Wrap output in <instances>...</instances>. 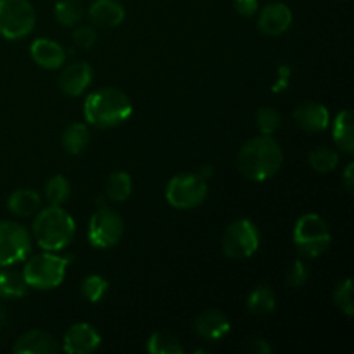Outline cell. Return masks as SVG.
<instances>
[{"instance_id":"6da1fadb","label":"cell","mask_w":354,"mask_h":354,"mask_svg":"<svg viewBox=\"0 0 354 354\" xmlns=\"http://www.w3.org/2000/svg\"><path fill=\"white\" fill-rule=\"evenodd\" d=\"M283 162V151L272 135H258L242 145L237 154V168L252 182H265L279 173Z\"/></svg>"},{"instance_id":"7a4b0ae2","label":"cell","mask_w":354,"mask_h":354,"mask_svg":"<svg viewBox=\"0 0 354 354\" xmlns=\"http://www.w3.org/2000/svg\"><path fill=\"white\" fill-rule=\"evenodd\" d=\"M133 113L130 97L120 88H100L90 93L83 104L86 123L95 128H114L124 123Z\"/></svg>"},{"instance_id":"3957f363","label":"cell","mask_w":354,"mask_h":354,"mask_svg":"<svg viewBox=\"0 0 354 354\" xmlns=\"http://www.w3.org/2000/svg\"><path fill=\"white\" fill-rule=\"evenodd\" d=\"M33 237L44 251L55 252L68 248L75 237V220L61 206L38 211L33 221Z\"/></svg>"},{"instance_id":"277c9868","label":"cell","mask_w":354,"mask_h":354,"mask_svg":"<svg viewBox=\"0 0 354 354\" xmlns=\"http://www.w3.org/2000/svg\"><path fill=\"white\" fill-rule=\"evenodd\" d=\"M294 245L304 258H320L330 248L332 235L327 221L317 213H306L294 225Z\"/></svg>"},{"instance_id":"5b68a950","label":"cell","mask_w":354,"mask_h":354,"mask_svg":"<svg viewBox=\"0 0 354 354\" xmlns=\"http://www.w3.org/2000/svg\"><path fill=\"white\" fill-rule=\"evenodd\" d=\"M69 258H61L52 252L31 256L23 268V279L28 287L38 290L55 289L66 277Z\"/></svg>"},{"instance_id":"8992f818","label":"cell","mask_w":354,"mask_h":354,"mask_svg":"<svg viewBox=\"0 0 354 354\" xmlns=\"http://www.w3.org/2000/svg\"><path fill=\"white\" fill-rule=\"evenodd\" d=\"M35 9L30 0H0V35L7 40H19L33 31Z\"/></svg>"},{"instance_id":"52a82bcc","label":"cell","mask_w":354,"mask_h":354,"mask_svg":"<svg viewBox=\"0 0 354 354\" xmlns=\"http://www.w3.org/2000/svg\"><path fill=\"white\" fill-rule=\"evenodd\" d=\"M259 248L258 227L251 220H237L225 230L221 249L230 259L251 258Z\"/></svg>"},{"instance_id":"ba28073f","label":"cell","mask_w":354,"mask_h":354,"mask_svg":"<svg viewBox=\"0 0 354 354\" xmlns=\"http://www.w3.org/2000/svg\"><path fill=\"white\" fill-rule=\"evenodd\" d=\"M207 197V183L199 175H176L166 185V201L176 209H192Z\"/></svg>"},{"instance_id":"9c48e42d","label":"cell","mask_w":354,"mask_h":354,"mask_svg":"<svg viewBox=\"0 0 354 354\" xmlns=\"http://www.w3.org/2000/svg\"><path fill=\"white\" fill-rule=\"evenodd\" d=\"M31 252V235L16 221H0V266L24 261Z\"/></svg>"},{"instance_id":"30bf717a","label":"cell","mask_w":354,"mask_h":354,"mask_svg":"<svg viewBox=\"0 0 354 354\" xmlns=\"http://www.w3.org/2000/svg\"><path fill=\"white\" fill-rule=\"evenodd\" d=\"M124 232L123 218L111 207H100L88 223V241L97 249L114 248Z\"/></svg>"},{"instance_id":"8fae6325","label":"cell","mask_w":354,"mask_h":354,"mask_svg":"<svg viewBox=\"0 0 354 354\" xmlns=\"http://www.w3.org/2000/svg\"><path fill=\"white\" fill-rule=\"evenodd\" d=\"M100 346V334L90 324L80 322L66 330L62 348L68 354H88Z\"/></svg>"},{"instance_id":"7c38bea8","label":"cell","mask_w":354,"mask_h":354,"mask_svg":"<svg viewBox=\"0 0 354 354\" xmlns=\"http://www.w3.org/2000/svg\"><path fill=\"white\" fill-rule=\"evenodd\" d=\"M292 24V12L282 2L268 3L261 9L258 17V28L263 35L268 37H280L286 33Z\"/></svg>"},{"instance_id":"4fadbf2b","label":"cell","mask_w":354,"mask_h":354,"mask_svg":"<svg viewBox=\"0 0 354 354\" xmlns=\"http://www.w3.org/2000/svg\"><path fill=\"white\" fill-rule=\"evenodd\" d=\"M292 120L299 130L306 131V133H320V131L327 130L330 114H328L327 107L322 104L306 100L294 109Z\"/></svg>"},{"instance_id":"5bb4252c","label":"cell","mask_w":354,"mask_h":354,"mask_svg":"<svg viewBox=\"0 0 354 354\" xmlns=\"http://www.w3.org/2000/svg\"><path fill=\"white\" fill-rule=\"evenodd\" d=\"M92 66L82 61L73 62V64H68L61 71V76H59V88H61L66 95L78 97L88 88L90 83H92Z\"/></svg>"},{"instance_id":"9a60e30c","label":"cell","mask_w":354,"mask_h":354,"mask_svg":"<svg viewBox=\"0 0 354 354\" xmlns=\"http://www.w3.org/2000/svg\"><path fill=\"white\" fill-rule=\"evenodd\" d=\"M230 320L220 310H206L194 320V332L206 341H220L230 332Z\"/></svg>"},{"instance_id":"2e32d148","label":"cell","mask_w":354,"mask_h":354,"mask_svg":"<svg viewBox=\"0 0 354 354\" xmlns=\"http://www.w3.org/2000/svg\"><path fill=\"white\" fill-rule=\"evenodd\" d=\"M57 339L45 330H28L17 337L12 351L16 354H55L59 353Z\"/></svg>"},{"instance_id":"e0dca14e","label":"cell","mask_w":354,"mask_h":354,"mask_svg":"<svg viewBox=\"0 0 354 354\" xmlns=\"http://www.w3.org/2000/svg\"><path fill=\"white\" fill-rule=\"evenodd\" d=\"M31 59L44 69H59L66 61V50L61 44L48 38H38L31 44Z\"/></svg>"},{"instance_id":"ac0fdd59","label":"cell","mask_w":354,"mask_h":354,"mask_svg":"<svg viewBox=\"0 0 354 354\" xmlns=\"http://www.w3.org/2000/svg\"><path fill=\"white\" fill-rule=\"evenodd\" d=\"M88 16L95 26L116 28L124 21V9L118 0H95L90 6Z\"/></svg>"},{"instance_id":"d6986e66","label":"cell","mask_w":354,"mask_h":354,"mask_svg":"<svg viewBox=\"0 0 354 354\" xmlns=\"http://www.w3.org/2000/svg\"><path fill=\"white\" fill-rule=\"evenodd\" d=\"M41 197L37 190L31 189H17L7 199V207L14 216L28 218L33 216L40 211Z\"/></svg>"},{"instance_id":"ffe728a7","label":"cell","mask_w":354,"mask_h":354,"mask_svg":"<svg viewBox=\"0 0 354 354\" xmlns=\"http://www.w3.org/2000/svg\"><path fill=\"white\" fill-rule=\"evenodd\" d=\"M62 149L68 154L78 156L88 147L90 144V130L85 123H73L62 131Z\"/></svg>"},{"instance_id":"44dd1931","label":"cell","mask_w":354,"mask_h":354,"mask_svg":"<svg viewBox=\"0 0 354 354\" xmlns=\"http://www.w3.org/2000/svg\"><path fill=\"white\" fill-rule=\"evenodd\" d=\"M334 142L346 154H353L354 152L353 111L344 109L337 114L334 121Z\"/></svg>"},{"instance_id":"7402d4cb","label":"cell","mask_w":354,"mask_h":354,"mask_svg":"<svg viewBox=\"0 0 354 354\" xmlns=\"http://www.w3.org/2000/svg\"><path fill=\"white\" fill-rule=\"evenodd\" d=\"M28 286L23 279V273L7 270V266H0V297L3 299H17L26 294Z\"/></svg>"},{"instance_id":"603a6c76","label":"cell","mask_w":354,"mask_h":354,"mask_svg":"<svg viewBox=\"0 0 354 354\" xmlns=\"http://www.w3.org/2000/svg\"><path fill=\"white\" fill-rule=\"evenodd\" d=\"M131 190H133V182L127 171L111 173L106 182V196L113 203H124L131 196Z\"/></svg>"},{"instance_id":"cb8c5ba5","label":"cell","mask_w":354,"mask_h":354,"mask_svg":"<svg viewBox=\"0 0 354 354\" xmlns=\"http://www.w3.org/2000/svg\"><path fill=\"white\" fill-rule=\"evenodd\" d=\"M248 310L252 315H268L275 310V292L268 286H258L248 297Z\"/></svg>"},{"instance_id":"d4e9b609","label":"cell","mask_w":354,"mask_h":354,"mask_svg":"<svg viewBox=\"0 0 354 354\" xmlns=\"http://www.w3.org/2000/svg\"><path fill=\"white\" fill-rule=\"evenodd\" d=\"M147 351L152 354H182L183 348L169 332H154L147 341Z\"/></svg>"},{"instance_id":"484cf974","label":"cell","mask_w":354,"mask_h":354,"mask_svg":"<svg viewBox=\"0 0 354 354\" xmlns=\"http://www.w3.org/2000/svg\"><path fill=\"white\" fill-rule=\"evenodd\" d=\"M55 19L62 26H75L83 17V6L78 0H59L55 3Z\"/></svg>"},{"instance_id":"4316f807","label":"cell","mask_w":354,"mask_h":354,"mask_svg":"<svg viewBox=\"0 0 354 354\" xmlns=\"http://www.w3.org/2000/svg\"><path fill=\"white\" fill-rule=\"evenodd\" d=\"M71 196V185H69L68 178L62 175L52 176L45 183V199L52 204V206H61Z\"/></svg>"},{"instance_id":"83f0119b","label":"cell","mask_w":354,"mask_h":354,"mask_svg":"<svg viewBox=\"0 0 354 354\" xmlns=\"http://www.w3.org/2000/svg\"><path fill=\"white\" fill-rule=\"evenodd\" d=\"M310 166L318 173H328L332 169H335V166L339 165V154L337 151L330 147H318L315 151L310 152Z\"/></svg>"},{"instance_id":"f1b7e54d","label":"cell","mask_w":354,"mask_h":354,"mask_svg":"<svg viewBox=\"0 0 354 354\" xmlns=\"http://www.w3.org/2000/svg\"><path fill=\"white\" fill-rule=\"evenodd\" d=\"M107 280L100 275H88L83 279L82 287H80V292L85 297L88 303H99L104 297V294L107 292Z\"/></svg>"},{"instance_id":"f546056e","label":"cell","mask_w":354,"mask_h":354,"mask_svg":"<svg viewBox=\"0 0 354 354\" xmlns=\"http://www.w3.org/2000/svg\"><path fill=\"white\" fill-rule=\"evenodd\" d=\"M334 303L346 317H353L354 313V297H353V280L346 279L337 283L334 290Z\"/></svg>"},{"instance_id":"4dcf8cb0","label":"cell","mask_w":354,"mask_h":354,"mask_svg":"<svg viewBox=\"0 0 354 354\" xmlns=\"http://www.w3.org/2000/svg\"><path fill=\"white\" fill-rule=\"evenodd\" d=\"M280 123H282V118H280L279 111L273 109V107H261L256 114V124H258L259 131L263 135H272L279 130Z\"/></svg>"},{"instance_id":"1f68e13d","label":"cell","mask_w":354,"mask_h":354,"mask_svg":"<svg viewBox=\"0 0 354 354\" xmlns=\"http://www.w3.org/2000/svg\"><path fill=\"white\" fill-rule=\"evenodd\" d=\"M287 283H289L290 287H303L304 283L308 282V279H310V272H308V266L304 265L301 259H296V261L290 265L289 272H287Z\"/></svg>"},{"instance_id":"d6a6232c","label":"cell","mask_w":354,"mask_h":354,"mask_svg":"<svg viewBox=\"0 0 354 354\" xmlns=\"http://www.w3.org/2000/svg\"><path fill=\"white\" fill-rule=\"evenodd\" d=\"M73 40L83 48H92L97 44V30L90 24H82L73 31Z\"/></svg>"},{"instance_id":"836d02e7","label":"cell","mask_w":354,"mask_h":354,"mask_svg":"<svg viewBox=\"0 0 354 354\" xmlns=\"http://www.w3.org/2000/svg\"><path fill=\"white\" fill-rule=\"evenodd\" d=\"M244 349L251 354H270L272 353V346L261 337H252L248 339V342L244 344Z\"/></svg>"},{"instance_id":"e575fe53","label":"cell","mask_w":354,"mask_h":354,"mask_svg":"<svg viewBox=\"0 0 354 354\" xmlns=\"http://www.w3.org/2000/svg\"><path fill=\"white\" fill-rule=\"evenodd\" d=\"M234 7L239 16L251 17L258 12V0H234Z\"/></svg>"},{"instance_id":"d590c367","label":"cell","mask_w":354,"mask_h":354,"mask_svg":"<svg viewBox=\"0 0 354 354\" xmlns=\"http://www.w3.org/2000/svg\"><path fill=\"white\" fill-rule=\"evenodd\" d=\"M342 182H344V187L348 192H353V187H354V165L349 162L344 169V176H342Z\"/></svg>"},{"instance_id":"8d00e7d4","label":"cell","mask_w":354,"mask_h":354,"mask_svg":"<svg viewBox=\"0 0 354 354\" xmlns=\"http://www.w3.org/2000/svg\"><path fill=\"white\" fill-rule=\"evenodd\" d=\"M213 171H214V169H213V166H211V165H204L203 168L199 169V173H197V175H199L201 178H203V180H206V182H207V180H209L211 176H213Z\"/></svg>"},{"instance_id":"74e56055","label":"cell","mask_w":354,"mask_h":354,"mask_svg":"<svg viewBox=\"0 0 354 354\" xmlns=\"http://www.w3.org/2000/svg\"><path fill=\"white\" fill-rule=\"evenodd\" d=\"M3 322H6V315H3V308L0 306V328H2Z\"/></svg>"}]
</instances>
